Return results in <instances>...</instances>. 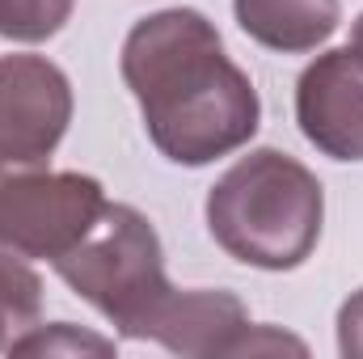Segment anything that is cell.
I'll list each match as a JSON object with an SVG mask.
<instances>
[{"instance_id": "6da1fadb", "label": "cell", "mask_w": 363, "mask_h": 359, "mask_svg": "<svg viewBox=\"0 0 363 359\" xmlns=\"http://www.w3.org/2000/svg\"><path fill=\"white\" fill-rule=\"evenodd\" d=\"M152 148L186 170H203L245 148L262 127V101L245 68L224 51L216 21L199 9L140 17L118 55Z\"/></svg>"}, {"instance_id": "7a4b0ae2", "label": "cell", "mask_w": 363, "mask_h": 359, "mask_svg": "<svg viewBox=\"0 0 363 359\" xmlns=\"http://www.w3.org/2000/svg\"><path fill=\"white\" fill-rule=\"evenodd\" d=\"M203 216L233 263L279 275L313 258L325 224V190L283 148H250L207 190Z\"/></svg>"}, {"instance_id": "3957f363", "label": "cell", "mask_w": 363, "mask_h": 359, "mask_svg": "<svg viewBox=\"0 0 363 359\" xmlns=\"http://www.w3.org/2000/svg\"><path fill=\"white\" fill-rule=\"evenodd\" d=\"M51 267L123 338H140L148 317L174 292L165 275V245L152 220L131 203H106L89 237Z\"/></svg>"}, {"instance_id": "277c9868", "label": "cell", "mask_w": 363, "mask_h": 359, "mask_svg": "<svg viewBox=\"0 0 363 359\" xmlns=\"http://www.w3.org/2000/svg\"><path fill=\"white\" fill-rule=\"evenodd\" d=\"M106 203L93 174L0 161V250L55 263L89 237Z\"/></svg>"}, {"instance_id": "5b68a950", "label": "cell", "mask_w": 363, "mask_h": 359, "mask_svg": "<svg viewBox=\"0 0 363 359\" xmlns=\"http://www.w3.org/2000/svg\"><path fill=\"white\" fill-rule=\"evenodd\" d=\"M72 123V81L47 55H0V161L47 165Z\"/></svg>"}, {"instance_id": "8992f818", "label": "cell", "mask_w": 363, "mask_h": 359, "mask_svg": "<svg viewBox=\"0 0 363 359\" xmlns=\"http://www.w3.org/2000/svg\"><path fill=\"white\" fill-rule=\"evenodd\" d=\"M300 136L330 161H363V51H321L296 81Z\"/></svg>"}, {"instance_id": "52a82bcc", "label": "cell", "mask_w": 363, "mask_h": 359, "mask_svg": "<svg viewBox=\"0 0 363 359\" xmlns=\"http://www.w3.org/2000/svg\"><path fill=\"white\" fill-rule=\"evenodd\" d=\"M250 313L233 292L220 287H174L148 317L144 343H161L174 355H241L250 338Z\"/></svg>"}, {"instance_id": "ba28073f", "label": "cell", "mask_w": 363, "mask_h": 359, "mask_svg": "<svg viewBox=\"0 0 363 359\" xmlns=\"http://www.w3.org/2000/svg\"><path fill=\"white\" fill-rule=\"evenodd\" d=\"M233 17L258 47L308 55L342 26V0H233Z\"/></svg>"}, {"instance_id": "9c48e42d", "label": "cell", "mask_w": 363, "mask_h": 359, "mask_svg": "<svg viewBox=\"0 0 363 359\" xmlns=\"http://www.w3.org/2000/svg\"><path fill=\"white\" fill-rule=\"evenodd\" d=\"M43 313V279L30 258L0 250V351H9Z\"/></svg>"}, {"instance_id": "30bf717a", "label": "cell", "mask_w": 363, "mask_h": 359, "mask_svg": "<svg viewBox=\"0 0 363 359\" xmlns=\"http://www.w3.org/2000/svg\"><path fill=\"white\" fill-rule=\"evenodd\" d=\"M77 0H0V38L47 43L72 21Z\"/></svg>"}, {"instance_id": "8fae6325", "label": "cell", "mask_w": 363, "mask_h": 359, "mask_svg": "<svg viewBox=\"0 0 363 359\" xmlns=\"http://www.w3.org/2000/svg\"><path fill=\"white\" fill-rule=\"evenodd\" d=\"M85 351H93V355H114V343L77 330L72 321H55V326H30L9 347V355H85Z\"/></svg>"}, {"instance_id": "7c38bea8", "label": "cell", "mask_w": 363, "mask_h": 359, "mask_svg": "<svg viewBox=\"0 0 363 359\" xmlns=\"http://www.w3.org/2000/svg\"><path fill=\"white\" fill-rule=\"evenodd\" d=\"M334 330H338V355L363 359V287L342 300Z\"/></svg>"}, {"instance_id": "4fadbf2b", "label": "cell", "mask_w": 363, "mask_h": 359, "mask_svg": "<svg viewBox=\"0 0 363 359\" xmlns=\"http://www.w3.org/2000/svg\"><path fill=\"white\" fill-rule=\"evenodd\" d=\"M351 47H355V51H363V13L355 17V26H351Z\"/></svg>"}]
</instances>
